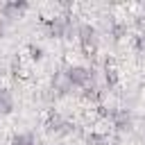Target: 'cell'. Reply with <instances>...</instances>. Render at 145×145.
I'll return each mask as SVG.
<instances>
[{"label": "cell", "instance_id": "1", "mask_svg": "<svg viewBox=\"0 0 145 145\" xmlns=\"http://www.w3.org/2000/svg\"><path fill=\"white\" fill-rule=\"evenodd\" d=\"M66 79L70 82V86H86L93 79V72L84 66H70L66 70Z\"/></svg>", "mask_w": 145, "mask_h": 145}, {"label": "cell", "instance_id": "2", "mask_svg": "<svg viewBox=\"0 0 145 145\" xmlns=\"http://www.w3.org/2000/svg\"><path fill=\"white\" fill-rule=\"evenodd\" d=\"M77 36H79V41H82V45H84L86 52H95L97 41H100L95 27H91V25H79V27H77Z\"/></svg>", "mask_w": 145, "mask_h": 145}, {"label": "cell", "instance_id": "5", "mask_svg": "<svg viewBox=\"0 0 145 145\" xmlns=\"http://www.w3.org/2000/svg\"><path fill=\"white\" fill-rule=\"evenodd\" d=\"M14 145H36V138H34V134L25 131V134H18L14 138Z\"/></svg>", "mask_w": 145, "mask_h": 145}, {"label": "cell", "instance_id": "3", "mask_svg": "<svg viewBox=\"0 0 145 145\" xmlns=\"http://www.w3.org/2000/svg\"><path fill=\"white\" fill-rule=\"evenodd\" d=\"M27 5L25 2H11V5H2V16L5 18H18L20 11H25Z\"/></svg>", "mask_w": 145, "mask_h": 145}, {"label": "cell", "instance_id": "6", "mask_svg": "<svg viewBox=\"0 0 145 145\" xmlns=\"http://www.w3.org/2000/svg\"><path fill=\"white\" fill-rule=\"evenodd\" d=\"M88 143H91V145H109V140H106L104 136H100V134L88 136Z\"/></svg>", "mask_w": 145, "mask_h": 145}, {"label": "cell", "instance_id": "4", "mask_svg": "<svg viewBox=\"0 0 145 145\" xmlns=\"http://www.w3.org/2000/svg\"><path fill=\"white\" fill-rule=\"evenodd\" d=\"M14 109V100H11V93L7 88H0V113H9Z\"/></svg>", "mask_w": 145, "mask_h": 145}]
</instances>
